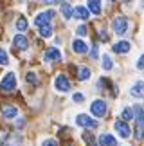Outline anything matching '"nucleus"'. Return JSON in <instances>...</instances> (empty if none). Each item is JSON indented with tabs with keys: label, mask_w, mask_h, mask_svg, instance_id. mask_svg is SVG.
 Wrapping results in <instances>:
<instances>
[{
	"label": "nucleus",
	"mask_w": 144,
	"mask_h": 146,
	"mask_svg": "<svg viewBox=\"0 0 144 146\" xmlns=\"http://www.w3.org/2000/svg\"><path fill=\"white\" fill-rule=\"evenodd\" d=\"M52 18H54V11H52V9H47V11H43V13L36 15V18H34V25H36V27L49 25V22H51Z\"/></svg>",
	"instance_id": "nucleus-6"
},
{
	"label": "nucleus",
	"mask_w": 144,
	"mask_h": 146,
	"mask_svg": "<svg viewBox=\"0 0 144 146\" xmlns=\"http://www.w3.org/2000/svg\"><path fill=\"white\" fill-rule=\"evenodd\" d=\"M97 143L99 146H117V139L114 135H110V133H101L97 137Z\"/></svg>",
	"instance_id": "nucleus-9"
},
{
	"label": "nucleus",
	"mask_w": 144,
	"mask_h": 146,
	"mask_svg": "<svg viewBox=\"0 0 144 146\" xmlns=\"http://www.w3.org/2000/svg\"><path fill=\"white\" fill-rule=\"evenodd\" d=\"M25 80H27V83H32V85H36V83H38L34 72H27V74H25Z\"/></svg>",
	"instance_id": "nucleus-25"
},
{
	"label": "nucleus",
	"mask_w": 144,
	"mask_h": 146,
	"mask_svg": "<svg viewBox=\"0 0 144 146\" xmlns=\"http://www.w3.org/2000/svg\"><path fill=\"white\" fill-rule=\"evenodd\" d=\"M9 63V58H7V54H5V50L0 47V65H7Z\"/></svg>",
	"instance_id": "nucleus-24"
},
{
	"label": "nucleus",
	"mask_w": 144,
	"mask_h": 146,
	"mask_svg": "<svg viewBox=\"0 0 144 146\" xmlns=\"http://www.w3.org/2000/svg\"><path fill=\"white\" fill-rule=\"evenodd\" d=\"M15 88H16V74L15 72H7V74L2 78V81H0V90L11 92V90H15Z\"/></svg>",
	"instance_id": "nucleus-1"
},
{
	"label": "nucleus",
	"mask_w": 144,
	"mask_h": 146,
	"mask_svg": "<svg viewBox=\"0 0 144 146\" xmlns=\"http://www.w3.org/2000/svg\"><path fill=\"white\" fill-rule=\"evenodd\" d=\"M42 146H58V143L54 141V139H45V141L42 143Z\"/></svg>",
	"instance_id": "nucleus-27"
},
{
	"label": "nucleus",
	"mask_w": 144,
	"mask_h": 146,
	"mask_svg": "<svg viewBox=\"0 0 144 146\" xmlns=\"http://www.w3.org/2000/svg\"><path fill=\"white\" fill-rule=\"evenodd\" d=\"M54 87H56L58 92H69L72 85H70L69 78L65 76V74H58L56 78H54Z\"/></svg>",
	"instance_id": "nucleus-4"
},
{
	"label": "nucleus",
	"mask_w": 144,
	"mask_h": 146,
	"mask_svg": "<svg viewBox=\"0 0 144 146\" xmlns=\"http://www.w3.org/2000/svg\"><path fill=\"white\" fill-rule=\"evenodd\" d=\"M92 58H97V47L92 49Z\"/></svg>",
	"instance_id": "nucleus-32"
},
{
	"label": "nucleus",
	"mask_w": 144,
	"mask_h": 146,
	"mask_svg": "<svg viewBox=\"0 0 144 146\" xmlns=\"http://www.w3.org/2000/svg\"><path fill=\"white\" fill-rule=\"evenodd\" d=\"M130 94H131V96H133V98L141 99V98L144 96V83H142V81H137L135 85L130 88Z\"/></svg>",
	"instance_id": "nucleus-15"
},
{
	"label": "nucleus",
	"mask_w": 144,
	"mask_h": 146,
	"mask_svg": "<svg viewBox=\"0 0 144 146\" xmlns=\"http://www.w3.org/2000/svg\"><path fill=\"white\" fill-rule=\"evenodd\" d=\"M76 123H77V126H83V128H96L97 126V121L92 119V117L87 115V114H79L76 117Z\"/></svg>",
	"instance_id": "nucleus-8"
},
{
	"label": "nucleus",
	"mask_w": 144,
	"mask_h": 146,
	"mask_svg": "<svg viewBox=\"0 0 144 146\" xmlns=\"http://www.w3.org/2000/svg\"><path fill=\"white\" fill-rule=\"evenodd\" d=\"M2 115L7 117V119H15L16 115H18V108L13 105H4L2 106Z\"/></svg>",
	"instance_id": "nucleus-13"
},
{
	"label": "nucleus",
	"mask_w": 144,
	"mask_h": 146,
	"mask_svg": "<svg viewBox=\"0 0 144 146\" xmlns=\"http://www.w3.org/2000/svg\"><path fill=\"white\" fill-rule=\"evenodd\" d=\"M112 67H114V63H112L110 54H103V69L104 70H112Z\"/></svg>",
	"instance_id": "nucleus-21"
},
{
	"label": "nucleus",
	"mask_w": 144,
	"mask_h": 146,
	"mask_svg": "<svg viewBox=\"0 0 144 146\" xmlns=\"http://www.w3.org/2000/svg\"><path fill=\"white\" fill-rule=\"evenodd\" d=\"M83 141H85L88 146H96V143H94V137H92V133H85V135H83Z\"/></svg>",
	"instance_id": "nucleus-26"
},
{
	"label": "nucleus",
	"mask_w": 144,
	"mask_h": 146,
	"mask_svg": "<svg viewBox=\"0 0 144 146\" xmlns=\"http://www.w3.org/2000/svg\"><path fill=\"white\" fill-rule=\"evenodd\" d=\"M88 13L101 15V0H88Z\"/></svg>",
	"instance_id": "nucleus-17"
},
{
	"label": "nucleus",
	"mask_w": 144,
	"mask_h": 146,
	"mask_svg": "<svg viewBox=\"0 0 144 146\" xmlns=\"http://www.w3.org/2000/svg\"><path fill=\"white\" fill-rule=\"evenodd\" d=\"M43 4H58V2H61V0H42Z\"/></svg>",
	"instance_id": "nucleus-31"
},
{
	"label": "nucleus",
	"mask_w": 144,
	"mask_h": 146,
	"mask_svg": "<svg viewBox=\"0 0 144 146\" xmlns=\"http://www.w3.org/2000/svg\"><path fill=\"white\" fill-rule=\"evenodd\" d=\"M133 115H135V121H137V130H135V137L137 139H142V126H144V114H142V108L141 105H135L133 108Z\"/></svg>",
	"instance_id": "nucleus-3"
},
{
	"label": "nucleus",
	"mask_w": 144,
	"mask_h": 146,
	"mask_svg": "<svg viewBox=\"0 0 144 146\" xmlns=\"http://www.w3.org/2000/svg\"><path fill=\"white\" fill-rule=\"evenodd\" d=\"M123 121H131L133 119V108H130V106H126V108L123 110Z\"/></svg>",
	"instance_id": "nucleus-22"
},
{
	"label": "nucleus",
	"mask_w": 144,
	"mask_h": 146,
	"mask_svg": "<svg viewBox=\"0 0 144 146\" xmlns=\"http://www.w3.org/2000/svg\"><path fill=\"white\" fill-rule=\"evenodd\" d=\"M72 16H76V18H79V20H88L90 13H88V9L85 5H77V7L72 11Z\"/></svg>",
	"instance_id": "nucleus-14"
},
{
	"label": "nucleus",
	"mask_w": 144,
	"mask_h": 146,
	"mask_svg": "<svg viewBox=\"0 0 144 146\" xmlns=\"http://www.w3.org/2000/svg\"><path fill=\"white\" fill-rule=\"evenodd\" d=\"M90 112L96 117H104V115H106V103H104L103 99H96L90 105Z\"/></svg>",
	"instance_id": "nucleus-7"
},
{
	"label": "nucleus",
	"mask_w": 144,
	"mask_h": 146,
	"mask_svg": "<svg viewBox=\"0 0 144 146\" xmlns=\"http://www.w3.org/2000/svg\"><path fill=\"white\" fill-rule=\"evenodd\" d=\"M27 27H29V24H27V20L24 18V16H20V18L16 20V29H18V31H25Z\"/></svg>",
	"instance_id": "nucleus-23"
},
{
	"label": "nucleus",
	"mask_w": 144,
	"mask_h": 146,
	"mask_svg": "<svg viewBox=\"0 0 144 146\" xmlns=\"http://www.w3.org/2000/svg\"><path fill=\"white\" fill-rule=\"evenodd\" d=\"M114 128H115V132H117V135L124 137V139L131 135V128H130V125H128L126 121H123V119L114 121Z\"/></svg>",
	"instance_id": "nucleus-5"
},
{
	"label": "nucleus",
	"mask_w": 144,
	"mask_h": 146,
	"mask_svg": "<svg viewBox=\"0 0 144 146\" xmlns=\"http://www.w3.org/2000/svg\"><path fill=\"white\" fill-rule=\"evenodd\" d=\"M77 35H79V36H83V35H87V25H79V27H77Z\"/></svg>",
	"instance_id": "nucleus-28"
},
{
	"label": "nucleus",
	"mask_w": 144,
	"mask_h": 146,
	"mask_svg": "<svg viewBox=\"0 0 144 146\" xmlns=\"http://www.w3.org/2000/svg\"><path fill=\"white\" fill-rule=\"evenodd\" d=\"M13 47L18 49V50H25L27 47H29V40H27L24 35H16L13 38Z\"/></svg>",
	"instance_id": "nucleus-10"
},
{
	"label": "nucleus",
	"mask_w": 144,
	"mask_h": 146,
	"mask_svg": "<svg viewBox=\"0 0 144 146\" xmlns=\"http://www.w3.org/2000/svg\"><path fill=\"white\" fill-rule=\"evenodd\" d=\"M38 29H40V36H43V38H51L52 36L51 24H49V25H42V27H38Z\"/></svg>",
	"instance_id": "nucleus-20"
},
{
	"label": "nucleus",
	"mask_w": 144,
	"mask_h": 146,
	"mask_svg": "<svg viewBox=\"0 0 144 146\" xmlns=\"http://www.w3.org/2000/svg\"><path fill=\"white\" fill-rule=\"evenodd\" d=\"M77 78H79L81 81H87L88 78H90V69H87V67H79V70H77Z\"/></svg>",
	"instance_id": "nucleus-19"
},
{
	"label": "nucleus",
	"mask_w": 144,
	"mask_h": 146,
	"mask_svg": "<svg viewBox=\"0 0 144 146\" xmlns=\"http://www.w3.org/2000/svg\"><path fill=\"white\" fill-rule=\"evenodd\" d=\"M72 49H74V52L83 54V52H87V50H88V45H87L83 40H79V38H77V40L72 42Z\"/></svg>",
	"instance_id": "nucleus-16"
},
{
	"label": "nucleus",
	"mask_w": 144,
	"mask_h": 146,
	"mask_svg": "<svg viewBox=\"0 0 144 146\" xmlns=\"http://www.w3.org/2000/svg\"><path fill=\"white\" fill-rule=\"evenodd\" d=\"M142 67H144V56H141V58H139V61H137V69H139V70H142Z\"/></svg>",
	"instance_id": "nucleus-29"
},
{
	"label": "nucleus",
	"mask_w": 144,
	"mask_h": 146,
	"mask_svg": "<svg viewBox=\"0 0 144 146\" xmlns=\"http://www.w3.org/2000/svg\"><path fill=\"white\" fill-rule=\"evenodd\" d=\"M74 101H76V103H81V101H83V94H74Z\"/></svg>",
	"instance_id": "nucleus-30"
},
{
	"label": "nucleus",
	"mask_w": 144,
	"mask_h": 146,
	"mask_svg": "<svg viewBox=\"0 0 144 146\" xmlns=\"http://www.w3.org/2000/svg\"><path fill=\"white\" fill-rule=\"evenodd\" d=\"M112 29L115 35H124L128 31V18L126 16H115L112 20Z\"/></svg>",
	"instance_id": "nucleus-2"
},
{
	"label": "nucleus",
	"mask_w": 144,
	"mask_h": 146,
	"mask_svg": "<svg viewBox=\"0 0 144 146\" xmlns=\"http://www.w3.org/2000/svg\"><path fill=\"white\" fill-rule=\"evenodd\" d=\"M130 49H131V43H130V42L121 40V42H117V43L114 45V52H117V54H126Z\"/></svg>",
	"instance_id": "nucleus-12"
},
{
	"label": "nucleus",
	"mask_w": 144,
	"mask_h": 146,
	"mask_svg": "<svg viewBox=\"0 0 144 146\" xmlns=\"http://www.w3.org/2000/svg\"><path fill=\"white\" fill-rule=\"evenodd\" d=\"M43 58H45L47 61H59V60H61V52H59V49L51 47V49H47V50H45Z\"/></svg>",
	"instance_id": "nucleus-11"
},
{
	"label": "nucleus",
	"mask_w": 144,
	"mask_h": 146,
	"mask_svg": "<svg viewBox=\"0 0 144 146\" xmlns=\"http://www.w3.org/2000/svg\"><path fill=\"white\" fill-rule=\"evenodd\" d=\"M61 15H63L65 20H70L72 18V7H70V4H67V2L61 4Z\"/></svg>",
	"instance_id": "nucleus-18"
}]
</instances>
